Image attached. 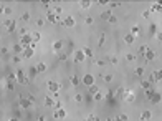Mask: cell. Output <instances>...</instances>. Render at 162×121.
<instances>
[{
    "label": "cell",
    "mask_w": 162,
    "mask_h": 121,
    "mask_svg": "<svg viewBox=\"0 0 162 121\" xmlns=\"http://www.w3.org/2000/svg\"><path fill=\"white\" fill-rule=\"evenodd\" d=\"M98 3H99V5H106V3H108V0H99Z\"/></svg>",
    "instance_id": "56"
},
{
    "label": "cell",
    "mask_w": 162,
    "mask_h": 121,
    "mask_svg": "<svg viewBox=\"0 0 162 121\" xmlns=\"http://www.w3.org/2000/svg\"><path fill=\"white\" fill-rule=\"evenodd\" d=\"M83 53H84L86 56H93V55H91V50H89V48H83Z\"/></svg>",
    "instance_id": "39"
},
{
    "label": "cell",
    "mask_w": 162,
    "mask_h": 121,
    "mask_svg": "<svg viewBox=\"0 0 162 121\" xmlns=\"http://www.w3.org/2000/svg\"><path fill=\"white\" fill-rule=\"evenodd\" d=\"M60 60H61V62H65V60H66V55H63V53H60Z\"/></svg>",
    "instance_id": "52"
},
{
    "label": "cell",
    "mask_w": 162,
    "mask_h": 121,
    "mask_svg": "<svg viewBox=\"0 0 162 121\" xmlns=\"http://www.w3.org/2000/svg\"><path fill=\"white\" fill-rule=\"evenodd\" d=\"M84 23L86 25H93V18H91V17H86V18H84Z\"/></svg>",
    "instance_id": "38"
},
{
    "label": "cell",
    "mask_w": 162,
    "mask_h": 121,
    "mask_svg": "<svg viewBox=\"0 0 162 121\" xmlns=\"http://www.w3.org/2000/svg\"><path fill=\"white\" fill-rule=\"evenodd\" d=\"M160 99H162V96H160L159 93H154L152 96H151V101H152V103H156V105H157V103H160Z\"/></svg>",
    "instance_id": "20"
},
{
    "label": "cell",
    "mask_w": 162,
    "mask_h": 121,
    "mask_svg": "<svg viewBox=\"0 0 162 121\" xmlns=\"http://www.w3.org/2000/svg\"><path fill=\"white\" fill-rule=\"evenodd\" d=\"M147 50H149V48H147V47H146V45H142V47H141V48H139V52H137V53H139V55H142V56H144V53H146V52H147Z\"/></svg>",
    "instance_id": "30"
},
{
    "label": "cell",
    "mask_w": 162,
    "mask_h": 121,
    "mask_svg": "<svg viewBox=\"0 0 162 121\" xmlns=\"http://www.w3.org/2000/svg\"><path fill=\"white\" fill-rule=\"evenodd\" d=\"M114 121H128V115H119L118 118H114Z\"/></svg>",
    "instance_id": "28"
},
{
    "label": "cell",
    "mask_w": 162,
    "mask_h": 121,
    "mask_svg": "<svg viewBox=\"0 0 162 121\" xmlns=\"http://www.w3.org/2000/svg\"><path fill=\"white\" fill-rule=\"evenodd\" d=\"M160 10H162V2H157L156 5L151 7V12H160Z\"/></svg>",
    "instance_id": "22"
},
{
    "label": "cell",
    "mask_w": 162,
    "mask_h": 121,
    "mask_svg": "<svg viewBox=\"0 0 162 121\" xmlns=\"http://www.w3.org/2000/svg\"><path fill=\"white\" fill-rule=\"evenodd\" d=\"M79 76H76V75H73V76L71 78H70V83H71V86H78V85H79Z\"/></svg>",
    "instance_id": "15"
},
{
    "label": "cell",
    "mask_w": 162,
    "mask_h": 121,
    "mask_svg": "<svg viewBox=\"0 0 162 121\" xmlns=\"http://www.w3.org/2000/svg\"><path fill=\"white\" fill-rule=\"evenodd\" d=\"M35 68H37L38 73H45V72H47V65H45V63H38Z\"/></svg>",
    "instance_id": "17"
},
{
    "label": "cell",
    "mask_w": 162,
    "mask_h": 121,
    "mask_svg": "<svg viewBox=\"0 0 162 121\" xmlns=\"http://www.w3.org/2000/svg\"><path fill=\"white\" fill-rule=\"evenodd\" d=\"M61 25L63 27H70V28L75 27V18H73V17H66V18L61 22Z\"/></svg>",
    "instance_id": "8"
},
{
    "label": "cell",
    "mask_w": 162,
    "mask_h": 121,
    "mask_svg": "<svg viewBox=\"0 0 162 121\" xmlns=\"http://www.w3.org/2000/svg\"><path fill=\"white\" fill-rule=\"evenodd\" d=\"M33 53H35L33 48H31V47H27L25 50H23V58H31V56H33Z\"/></svg>",
    "instance_id": "12"
},
{
    "label": "cell",
    "mask_w": 162,
    "mask_h": 121,
    "mask_svg": "<svg viewBox=\"0 0 162 121\" xmlns=\"http://www.w3.org/2000/svg\"><path fill=\"white\" fill-rule=\"evenodd\" d=\"M47 20H48V22H51V23H58L60 22V17L56 15L55 12H48L47 13Z\"/></svg>",
    "instance_id": "5"
},
{
    "label": "cell",
    "mask_w": 162,
    "mask_h": 121,
    "mask_svg": "<svg viewBox=\"0 0 162 121\" xmlns=\"http://www.w3.org/2000/svg\"><path fill=\"white\" fill-rule=\"evenodd\" d=\"M126 58H128V62H132V60H134V55H132V53H128Z\"/></svg>",
    "instance_id": "43"
},
{
    "label": "cell",
    "mask_w": 162,
    "mask_h": 121,
    "mask_svg": "<svg viewBox=\"0 0 162 121\" xmlns=\"http://www.w3.org/2000/svg\"><path fill=\"white\" fill-rule=\"evenodd\" d=\"M7 88H8V90H13V83H10V81H8V83H7Z\"/></svg>",
    "instance_id": "54"
},
{
    "label": "cell",
    "mask_w": 162,
    "mask_h": 121,
    "mask_svg": "<svg viewBox=\"0 0 162 121\" xmlns=\"http://www.w3.org/2000/svg\"><path fill=\"white\" fill-rule=\"evenodd\" d=\"M151 80L154 81V83H157V81L162 80V70H156L152 75H151Z\"/></svg>",
    "instance_id": "6"
},
{
    "label": "cell",
    "mask_w": 162,
    "mask_h": 121,
    "mask_svg": "<svg viewBox=\"0 0 162 121\" xmlns=\"http://www.w3.org/2000/svg\"><path fill=\"white\" fill-rule=\"evenodd\" d=\"M151 32H152V33H156V25H154V23L151 25Z\"/></svg>",
    "instance_id": "55"
},
{
    "label": "cell",
    "mask_w": 162,
    "mask_h": 121,
    "mask_svg": "<svg viewBox=\"0 0 162 121\" xmlns=\"http://www.w3.org/2000/svg\"><path fill=\"white\" fill-rule=\"evenodd\" d=\"M151 118H152V113H151V111H142V115H141V119H142V121H147Z\"/></svg>",
    "instance_id": "16"
},
{
    "label": "cell",
    "mask_w": 162,
    "mask_h": 121,
    "mask_svg": "<svg viewBox=\"0 0 162 121\" xmlns=\"http://www.w3.org/2000/svg\"><path fill=\"white\" fill-rule=\"evenodd\" d=\"M154 93H156V91H154V90H151V88H149V90H146V95H147V98H149V99H151V96H152Z\"/></svg>",
    "instance_id": "36"
},
{
    "label": "cell",
    "mask_w": 162,
    "mask_h": 121,
    "mask_svg": "<svg viewBox=\"0 0 162 121\" xmlns=\"http://www.w3.org/2000/svg\"><path fill=\"white\" fill-rule=\"evenodd\" d=\"M103 98H104V95L101 93V91H98V93H94V95H93V99H94V101H101Z\"/></svg>",
    "instance_id": "24"
},
{
    "label": "cell",
    "mask_w": 162,
    "mask_h": 121,
    "mask_svg": "<svg viewBox=\"0 0 162 121\" xmlns=\"http://www.w3.org/2000/svg\"><path fill=\"white\" fill-rule=\"evenodd\" d=\"M131 33L134 35V37H136V35H139L141 33V27H139V25H132V27H131Z\"/></svg>",
    "instance_id": "23"
},
{
    "label": "cell",
    "mask_w": 162,
    "mask_h": 121,
    "mask_svg": "<svg viewBox=\"0 0 162 121\" xmlns=\"http://www.w3.org/2000/svg\"><path fill=\"white\" fill-rule=\"evenodd\" d=\"M98 91H99V90H98V86H94V85H93V86H89V93H91V95L98 93Z\"/></svg>",
    "instance_id": "33"
},
{
    "label": "cell",
    "mask_w": 162,
    "mask_h": 121,
    "mask_svg": "<svg viewBox=\"0 0 162 121\" xmlns=\"http://www.w3.org/2000/svg\"><path fill=\"white\" fill-rule=\"evenodd\" d=\"M53 116H55L56 119H65V118H66V111H65L63 108H61V109H55Z\"/></svg>",
    "instance_id": "7"
},
{
    "label": "cell",
    "mask_w": 162,
    "mask_h": 121,
    "mask_svg": "<svg viewBox=\"0 0 162 121\" xmlns=\"http://www.w3.org/2000/svg\"><path fill=\"white\" fill-rule=\"evenodd\" d=\"M144 58H146L147 62H152V60L156 58V52H154V50H147V52L144 53Z\"/></svg>",
    "instance_id": "11"
},
{
    "label": "cell",
    "mask_w": 162,
    "mask_h": 121,
    "mask_svg": "<svg viewBox=\"0 0 162 121\" xmlns=\"http://www.w3.org/2000/svg\"><path fill=\"white\" fill-rule=\"evenodd\" d=\"M60 88H61V85H60L58 81H48V90H50L51 93H58Z\"/></svg>",
    "instance_id": "1"
},
{
    "label": "cell",
    "mask_w": 162,
    "mask_h": 121,
    "mask_svg": "<svg viewBox=\"0 0 162 121\" xmlns=\"http://www.w3.org/2000/svg\"><path fill=\"white\" fill-rule=\"evenodd\" d=\"M22 20H25V22H27V20H30V13H28V12H25V13L22 15Z\"/></svg>",
    "instance_id": "40"
},
{
    "label": "cell",
    "mask_w": 162,
    "mask_h": 121,
    "mask_svg": "<svg viewBox=\"0 0 162 121\" xmlns=\"http://www.w3.org/2000/svg\"><path fill=\"white\" fill-rule=\"evenodd\" d=\"M5 27H7V32H13V30H15V27H17V23L13 22V20H8V22L5 23Z\"/></svg>",
    "instance_id": "14"
},
{
    "label": "cell",
    "mask_w": 162,
    "mask_h": 121,
    "mask_svg": "<svg viewBox=\"0 0 162 121\" xmlns=\"http://www.w3.org/2000/svg\"><path fill=\"white\" fill-rule=\"evenodd\" d=\"M104 38H106V37H104V33L99 35V38H98V45H99V47H101V45H104Z\"/></svg>",
    "instance_id": "31"
},
{
    "label": "cell",
    "mask_w": 162,
    "mask_h": 121,
    "mask_svg": "<svg viewBox=\"0 0 162 121\" xmlns=\"http://www.w3.org/2000/svg\"><path fill=\"white\" fill-rule=\"evenodd\" d=\"M53 12H55V13H56V15H58V17H60V15H61V12H63V8H61V7H60V5H56V7H55V8H53Z\"/></svg>",
    "instance_id": "29"
},
{
    "label": "cell",
    "mask_w": 162,
    "mask_h": 121,
    "mask_svg": "<svg viewBox=\"0 0 162 121\" xmlns=\"http://www.w3.org/2000/svg\"><path fill=\"white\" fill-rule=\"evenodd\" d=\"M79 7H81V8H89V7H91V2H88V0H81V2H79Z\"/></svg>",
    "instance_id": "25"
},
{
    "label": "cell",
    "mask_w": 162,
    "mask_h": 121,
    "mask_svg": "<svg viewBox=\"0 0 162 121\" xmlns=\"http://www.w3.org/2000/svg\"><path fill=\"white\" fill-rule=\"evenodd\" d=\"M134 40H136V37H134L132 33H128V35H124V42H126L128 45H132V43H134Z\"/></svg>",
    "instance_id": "13"
},
{
    "label": "cell",
    "mask_w": 162,
    "mask_h": 121,
    "mask_svg": "<svg viewBox=\"0 0 162 121\" xmlns=\"http://www.w3.org/2000/svg\"><path fill=\"white\" fill-rule=\"evenodd\" d=\"M84 58H86V55L83 53V50H76V52H75V62L76 63L84 62Z\"/></svg>",
    "instance_id": "4"
},
{
    "label": "cell",
    "mask_w": 162,
    "mask_h": 121,
    "mask_svg": "<svg viewBox=\"0 0 162 121\" xmlns=\"http://www.w3.org/2000/svg\"><path fill=\"white\" fill-rule=\"evenodd\" d=\"M38 121H47V118H45V116L41 115V116H38Z\"/></svg>",
    "instance_id": "58"
},
{
    "label": "cell",
    "mask_w": 162,
    "mask_h": 121,
    "mask_svg": "<svg viewBox=\"0 0 162 121\" xmlns=\"http://www.w3.org/2000/svg\"><path fill=\"white\" fill-rule=\"evenodd\" d=\"M126 96V88H118L116 91V98H124Z\"/></svg>",
    "instance_id": "18"
},
{
    "label": "cell",
    "mask_w": 162,
    "mask_h": 121,
    "mask_svg": "<svg viewBox=\"0 0 162 121\" xmlns=\"http://www.w3.org/2000/svg\"><path fill=\"white\" fill-rule=\"evenodd\" d=\"M37 23H38V27H43V23H45V20H43V18H40V20H38V22H37Z\"/></svg>",
    "instance_id": "49"
},
{
    "label": "cell",
    "mask_w": 162,
    "mask_h": 121,
    "mask_svg": "<svg viewBox=\"0 0 162 121\" xmlns=\"http://www.w3.org/2000/svg\"><path fill=\"white\" fill-rule=\"evenodd\" d=\"M31 37H33V42H38V40H40V33H38V32L31 33Z\"/></svg>",
    "instance_id": "35"
},
{
    "label": "cell",
    "mask_w": 162,
    "mask_h": 121,
    "mask_svg": "<svg viewBox=\"0 0 162 121\" xmlns=\"http://www.w3.org/2000/svg\"><path fill=\"white\" fill-rule=\"evenodd\" d=\"M18 106H20V108H23V109L31 108V106H33V101H30V99H23V96H22V98H20V101H18Z\"/></svg>",
    "instance_id": "3"
},
{
    "label": "cell",
    "mask_w": 162,
    "mask_h": 121,
    "mask_svg": "<svg viewBox=\"0 0 162 121\" xmlns=\"http://www.w3.org/2000/svg\"><path fill=\"white\" fill-rule=\"evenodd\" d=\"M20 35H22V37H23V35H28L27 33V28H20Z\"/></svg>",
    "instance_id": "47"
},
{
    "label": "cell",
    "mask_w": 162,
    "mask_h": 121,
    "mask_svg": "<svg viewBox=\"0 0 162 121\" xmlns=\"http://www.w3.org/2000/svg\"><path fill=\"white\" fill-rule=\"evenodd\" d=\"M86 121H98V116H94V115H89L86 118Z\"/></svg>",
    "instance_id": "37"
},
{
    "label": "cell",
    "mask_w": 162,
    "mask_h": 121,
    "mask_svg": "<svg viewBox=\"0 0 162 121\" xmlns=\"http://www.w3.org/2000/svg\"><path fill=\"white\" fill-rule=\"evenodd\" d=\"M75 101H76V103H81V101H83V95H76V96H75Z\"/></svg>",
    "instance_id": "41"
},
{
    "label": "cell",
    "mask_w": 162,
    "mask_h": 121,
    "mask_svg": "<svg viewBox=\"0 0 162 121\" xmlns=\"http://www.w3.org/2000/svg\"><path fill=\"white\" fill-rule=\"evenodd\" d=\"M119 5H121L119 2H112V3H109V7H119Z\"/></svg>",
    "instance_id": "48"
},
{
    "label": "cell",
    "mask_w": 162,
    "mask_h": 121,
    "mask_svg": "<svg viewBox=\"0 0 162 121\" xmlns=\"http://www.w3.org/2000/svg\"><path fill=\"white\" fill-rule=\"evenodd\" d=\"M109 23H118V18H116V17H114V15H112V17H111V18H109Z\"/></svg>",
    "instance_id": "45"
},
{
    "label": "cell",
    "mask_w": 162,
    "mask_h": 121,
    "mask_svg": "<svg viewBox=\"0 0 162 121\" xmlns=\"http://www.w3.org/2000/svg\"><path fill=\"white\" fill-rule=\"evenodd\" d=\"M10 121H20V119H18V118H12Z\"/></svg>",
    "instance_id": "59"
},
{
    "label": "cell",
    "mask_w": 162,
    "mask_h": 121,
    "mask_svg": "<svg viewBox=\"0 0 162 121\" xmlns=\"http://www.w3.org/2000/svg\"><path fill=\"white\" fill-rule=\"evenodd\" d=\"M111 17H112L111 10H104V12L101 13V18H103V20H109V18H111Z\"/></svg>",
    "instance_id": "21"
},
{
    "label": "cell",
    "mask_w": 162,
    "mask_h": 121,
    "mask_svg": "<svg viewBox=\"0 0 162 121\" xmlns=\"http://www.w3.org/2000/svg\"><path fill=\"white\" fill-rule=\"evenodd\" d=\"M124 99L128 103H134V99H136V95L132 93L131 90H126V96H124Z\"/></svg>",
    "instance_id": "9"
},
{
    "label": "cell",
    "mask_w": 162,
    "mask_h": 121,
    "mask_svg": "<svg viewBox=\"0 0 162 121\" xmlns=\"http://www.w3.org/2000/svg\"><path fill=\"white\" fill-rule=\"evenodd\" d=\"M156 37H157V40H159V42H162V32H157Z\"/></svg>",
    "instance_id": "46"
},
{
    "label": "cell",
    "mask_w": 162,
    "mask_h": 121,
    "mask_svg": "<svg viewBox=\"0 0 162 121\" xmlns=\"http://www.w3.org/2000/svg\"><path fill=\"white\" fill-rule=\"evenodd\" d=\"M3 13H5V15H12V8H10V7L3 8Z\"/></svg>",
    "instance_id": "42"
},
{
    "label": "cell",
    "mask_w": 162,
    "mask_h": 121,
    "mask_svg": "<svg viewBox=\"0 0 162 121\" xmlns=\"http://www.w3.org/2000/svg\"><path fill=\"white\" fill-rule=\"evenodd\" d=\"M61 48H63V42H60V40L53 42V50H55V52H60Z\"/></svg>",
    "instance_id": "19"
},
{
    "label": "cell",
    "mask_w": 162,
    "mask_h": 121,
    "mask_svg": "<svg viewBox=\"0 0 162 121\" xmlns=\"http://www.w3.org/2000/svg\"><path fill=\"white\" fill-rule=\"evenodd\" d=\"M96 65H99V66H103V65H104V62H103V60H98V62H96Z\"/></svg>",
    "instance_id": "57"
},
{
    "label": "cell",
    "mask_w": 162,
    "mask_h": 121,
    "mask_svg": "<svg viewBox=\"0 0 162 121\" xmlns=\"http://www.w3.org/2000/svg\"><path fill=\"white\" fill-rule=\"evenodd\" d=\"M104 80H106V81H111V80H112V75H106V76H104Z\"/></svg>",
    "instance_id": "50"
},
{
    "label": "cell",
    "mask_w": 162,
    "mask_h": 121,
    "mask_svg": "<svg viewBox=\"0 0 162 121\" xmlns=\"http://www.w3.org/2000/svg\"><path fill=\"white\" fill-rule=\"evenodd\" d=\"M141 86H142L144 90H149V88H151V85H149V81H141Z\"/></svg>",
    "instance_id": "32"
},
{
    "label": "cell",
    "mask_w": 162,
    "mask_h": 121,
    "mask_svg": "<svg viewBox=\"0 0 162 121\" xmlns=\"http://www.w3.org/2000/svg\"><path fill=\"white\" fill-rule=\"evenodd\" d=\"M149 15H151V10H146V12L142 13V17H144V18H149Z\"/></svg>",
    "instance_id": "44"
},
{
    "label": "cell",
    "mask_w": 162,
    "mask_h": 121,
    "mask_svg": "<svg viewBox=\"0 0 162 121\" xmlns=\"http://www.w3.org/2000/svg\"><path fill=\"white\" fill-rule=\"evenodd\" d=\"M23 78H25V75H23V72H22V70H18V72H17V81L20 83V81H22Z\"/></svg>",
    "instance_id": "26"
},
{
    "label": "cell",
    "mask_w": 162,
    "mask_h": 121,
    "mask_svg": "<svg viewBox=\"0 0 162 121\" xmlns=\"http://www.w3.org/2000/svg\"><path fill=\"white\" fill-rule=\"evenodd\" d=\"M136 75H137V76H142V75H144V68H141V66H139V68H136Z\"/></svg>",
    "instance_id": "34"
},
{
    "label": "cell",
    "mask_w": 162,
    "mask_h": 121,
    "mask_svg": "<svg viewBox=\"0 0 162 121\" xmlns=\"http://www.w3.org/2000/svg\"><path fill=\"white\" fill-rule=\"evenodd\" d=\"M55 108H56V109H61V103H60V101H56V105H55Z\"/></svg>",
    "instance_id": "53"
},
{
    "label": "cell",
    "mask_w": 162,
    "mask_h": 121,
    "mask_svg": "<svg viewBox=\"0 0 162 121\" xmlns=\"http://www.w3.org/2000/svg\"><path fill=\"white\" fill-rule=\"evenodd\" d=\"M104 98H108V99H111V98H112V93H111V91H109V93H106V95H104Z\"/></svg>",
    "instance_id": "51"
},
{
    "label": "cell",
    "mask_w": 162,
    "mask_h": 121,
    "mask_svg": "<svg viewBox=\"0 0 162 121\" xmlns=\"http://www.w3.org/2000/svg\"><path fill=\"white\" fill-rule=\"evenodd\" d=\"M106 121H114V119H111V118H108V119H106Z\"/></svg>",
    "instance_id": "60"
},
{
    "label": "cell",
    "mask_w": 162,
    "mask_h": 121,
    "mask_svg": "<svg viewBox=\"0 0 162 121\" xmlns=\"http://www.w3.org/2000/svg\"><path fill=\"white\" fill-rule=\"evenodd\" d=\"M45 105H47V106H53V108H55V105H56V103H55L51 98H45Z\"/></svg>",
    "instance_id": "27"
},
{
    "label": "cell",
    "mask_w": 162,
    "mask_h": 121,
    "mask_svg": "<svg viewBox=\"0 0 162 121\" xmlns=\"http://www.w3.org/2000/svg\"><path fill=\"white\" fill-rule=\"evenodd\" d=\"M81 81H83L84 85H88V86H93V83H94V78L91 76V75H84V76H83V80H81Z\"/></svg>",
    "instance_id": "10"
},
{
    "label": "cell",
    "mask_w": 162,
    "mask_h": 121,
    "mask_svg": "<svg viewBox=\"0 0 162 121\" xmlns=\"http://www.w3.org/2000/svg\"><path fill=\"white\" fill-rule=\"evenodd\" d=\"M20 42H22V45L27 48V47H30V45H31V42H33V37H31L30 33H28V35H23V37L20 38Z\"/></svg>",
    "instance_id": "2"
}]
</instances>
